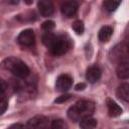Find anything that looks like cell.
Returning <instances> with one entry per match:
<instances>
[{
	"mask_svg": "<svg viewBox=\"0 0 129 129\" xmlns=\"http://www.w3.org/2000/svg\"><path fill=\"white\" fill-rule=\"evenodd\" d=\"M95 111V104L89 100L78 101L74 106L70 107L68 110V117L74 121H81L84 118L91 117Z\"/></svg>",
	"mask_w": 129,
	"mask_h": 129,
	"instance_id": "6da1fadb",
	"label": "cell"
},
{
	"mask_svg": "<svg viewBox=\"0 0 129 129\" xmlns=\"http://www.w3.org/2000/svg\"><path fill=\"white\" fill-rule=\"evenodd\" d=\"M1 66L5 70L10 71L15 77H17L19 79H26L30 73L27 64L25 62H23L21 59L16 58L14 56L5 58Z\"/></svg>",
	"mask_w": 129,
	"mask_h": 129,
	"instance_id": "7a4b0ae2",
	"label": "cell"
},
{
	"mask_svg": "<svg viewBox=\"0 0 129 129\" xmlns=\"http://www.w3.org/2000/svg\"><path fill=\"white\" fill-rule=\"evenodd\" d=\"M70 40L63 35H56L53 42L49 45V50L53 55H62L70 49Z\"/></svg>",
	"mask_w": 129,
	"mask_h": 129,
	"instance_id": "3957f363",
	"label": "cell"
},
{
	"mask_svg": "<svg viewBox=\"0 0 129 129\" xmlns=\"http://www.w3.org/2000/svg\"><path fill=\"white\" fill-rule=\"evenodd\" d=\"M50 121L46 116L37 115L29 119L26 123V129H50Z\"/></svg>",
	"mask_w": 129,
	"mask_h": 129,
	"instance_id": "277c9868",
	"label": "cell"
},
{
	"mask_svg": "<svg viewBox=\"0 0 129 129\" xmlns=\"http://www.w3.org/2000/svg\"><path fill=\"white\" fill-rule=\"evenodd\" d=\"M17 41L22 46H32L35 42V35L32 29H24L21 31L17 37Z\"/></svg>",
	"mask_w": 129,
	"mask_h": 129,
	"instance_id": "5b68a950",
	"label": "cell"
},
{
	"mask_svg": "<svg viewBox=\"0 0 129 129\" xmlns=\"http://www.w3.org/2000/svg\"><path fill=\"white\" fill-rule=\"evenodd\" d=\"M78 8H79V4L77 1H66L64 3H62L60 7V11L63 16L71 18L77 14Z\"/></svg>",
	"mask_w": 129,
	"mask_h": 129,
	"instance_id": "8992f818",
	"label": "cell"
},
{
	"mask_svg": "<svg viewBox=\"0 0 129 129\" xmlns=\"http://www.w3.org/2000/svg\"><path fill=\"white\" fill-rule=\"evenodd\" d=\"M73 86V79L69 75H60L56 79L55 87L56 90L59 92H67L69 91Z\"/></svg>",
	"mask_w": 129,
	"mask_h": 129,
	"instance_id": "52a82bcc",
	"label": "cell"
},
{
	"mask_svg": "<svg viewBox=\"0 0 129 129\" xmlns=\"http://www.w3.org/2000/svg\"><path fill=\"white\" fill-rule=\"evenodd\" d=\"M37 7L39 10V13L43 17H48L52 15L54 11V6L51 1L48 0H40L37 2Z\"/></svg>",
	"mask_w": 129,
	"mask_h": 129,
	"instance_id": "ba28073f",
	"label": "cell"
},
{
	"mask_svg": "<svg viewBox=\"0 0 129 129\" xmlns=\"http://www.w3.org/2000/svg\"><path fill=\"white\" fill-rule=\"evenodd\" d=\"M102 75V71L98 66H91L86 73V79L89 83L94 84L96 82H98L101 78Z\"/></svg>",
	"mask_w": 129,
	"mask_h": 129,
	"instance_id": "9c48e42d",
	"label": "cell"
},
{
	"mask_svg": "<svg viewBox=\"0 0 129 129\" xmlns=\"http://www.w3.org/2000/svg\"><path fill=\"white\" fill-rule=\"evenodd\" d=\"M106 104H107L109 115L111 117H118V116H120L122 114V112H123L122 111V108L115 101H113L112 99H107Z\"/></svg>",
	"mask_w": 129,
	"mask_h": 129,
	"instance_id": "30bf717a",
	"label": "cell"
},
{
	"mask_svg": "<svg viewBox=\"0 0 129 129\" xmlns=\"http://www.w3.org/2000/svg\"><path fill=\"white\" fill-rule=\"evenodd\" d=\"M116 74H117V77L121 80H127L129 78V66H128V62L126 60L121 61L118 64L117 70H116Z\"/></svg>",
	"mask_w": 129,
	"mask_h": 129,
	"instance_id": "8fae6325",
	"label": "cell"
},
{
	"mask_svg": "<svg viewBox=\"0 0 129 129\" xmlns=\"http://www.w3.org/2000/svg\"><path fill=\"white\" fill-rule=\"evenodd\" d=\"M116 94L119 99L123 100L124 102H128L129 101V85L127 83L121 84L118 87Z\"/></svg>",
	"mask_w": 129,
	"mask_h": 129,
	"instance_id": "7c38bea8",
	"label": "cell"
},
{
	"mask_svg": "<svg viewBox=\"0 0 129 129\" xmlns=\"http://www.w3.org/2000/svg\"><path fill=\"white\" fill-rule=\"evenodd\" d=\"M113 34V29L111 26H103L100 30H99V33H98V37H99V40L102 41V42H107L111 36Z\"/></svg>",
	"mask_w": 129,
	"mask_h": 129,
	"instance_id": "4fadbf2b",
	"label": "cell"
},
{
	"mask_svg": "<svg viewBox=\"0 0 129 129\" xmlns=\"http://www.w3.org/2000/svg\"><path fill=\"white\" fill-rule=\"evenodd\" d=\"M96 127H97V120L92 117H87L80 121L81 129H95Z\"/></svg>",
	"mask_w": 129,
	"mask_h": 129,
	"instance_id": "5bb4252c",
	"label": "cell"
},
{
	"mask_svg": "<svg viewBox=\"0 0 129 129\" xmlns=\"http://www.w3.org/2000/svg\"><path fill=\"white\" fill-rule=\"evenodd\" d=\"M50 129H69V126L62 119H55L50 123Z\"/></svg>",
	"mask_w": 129,
	"mask_h": 129,
	"instance_id": "9a60e30c",
	"label": "cell"
},
{
	"mask_svg": "<svg viewBox=\"0 0 129 129\" xmlns=\"http://www.w3.org/2000/svg\"><path fill=\"white\" fill-rule=\"evenodd\" d=\"M120 1H115V0H107V1H105L104 2V6H105V8L109 11V12H113V11H115L117 8H118V6L120 5Z\"/></svg>",
	"mask_w": 129,
	"mask_h": 129,
	"instance_id": "2e32d148",
	"label": "cell"
},
{
	"mask_svg": "<svg viewBox=\"0 0 129 129\" xmlns=\"http://www.w3.org/2000/svg\"><path fill=\"white\" fill-rule=\"evenodd\" d=\"M72 28L74 29V31L77 33V34H83L84 33V30H85V25H84V22L82 20H76L73 25H72Z\"/></svg>",
	"mask_w": 129,
	"mask_h": 129,
	"instance_id": "e0dca14e",
	"label": "cell"
},
{
	"mask_svg": "<svg viewBox=\"0 0 129 129\" xmlns=\"http://www.w3.org/2000/svg\"><path fill=\"white\" fill-rule=\"evenodd\" d=\"M55 36H56V35L53 34V33H51V32H45V33L42 35V42H43L47 47H49V45L53 42Z\"/></svg>",
	"mask_w": 129,
	"mask_h": 129,
	"instance_id": "ac0fdd59",
	"label": "cell"
},
{
	"mask_svg": "<svg viewBox=\"0 0 129 129\" xmlns=\"http://www.w3.org/2000/svg\"><path fill=\"white\" fill-rule=\"evenodd\" d=\"M54 27H55V25L52 20H47V21L43 22V24H42V29L45 32H51L54 29Z\"/></svg>",
	"mask_w": 129,
	"mask_h": 129,
	"instance_id": "d6986e66",
	"label": "cell"
},
{
	"mask_svg": "<svg viewBox=\"0 0 129 129\" xmlns=\"http://www.w3.org/2000/svg\"><path fill=\"white\" fill-rule=\"evenodd\" d=\"M71 95L70 94H64V95H61L59 97H57L55 100H54V103H63V102H67L68 100L71 99Z\"/></svg>",
	"mask_w": 129,
	"mask_h": 129,
	"instance_id": "ffe728a7",
	"label": "cell"
},
{
	"mask_svg": "<svg viewBox=\"0 0 129 129\" xmlns=\"http://www.w3.org/2000/svg\"><path fill=\"white\" fill-rule=\"evenodd\" d=\"M5 90H6V84L4 81L0 80V101H3V99H4Z\"/></svg>",
	"mask_w": 129,
	"mask_h": 129,
	"instance_id": "44dd1931",
	"label": "cell"
},
{
	"mask_svg": "<svg viewBox=\"0 0 129 129\" xmlns=\"http://www.w3.org/2000/svg\"><path fill=\"white\" fill-rule=\"evenodd\" d=\"M8 108V104L6 101H0V115H2Z\"/></svg>",
	"mask_w": 129,
	"mask_h": 129,
	"instance_id": "7402d4cb",
	"label": "cell"
},
{
	"mask_svg": "<svg viewBox=\"0 0 129 129\" xmlns=\"http://www.w3.org/2000/svg\"><path fill=\"white\" fill-rule=\"evenodd\" d=\"M8 129H24V126H23L22 124L17 123V124H13V125L10 126Z\"/></svg>",
	"mask_w": 129,
	"mask_h": 129,
	"instance_id": "603a6c76",
	"label": "cell"
},
{
	"mask_svg": "<svg viewBox=\"0 0 129 129\" xmlns=\"http://www.w3.org/2000/svg\"><path fill=\"white\" fill-rule=\"evenodd\" d=\"M85 88H86V85H85L84 83H80V84L76 85V87H75V89L78 90V91H80V90H84Z\"/></svg>",
	"mask_w": 129,
	"mask_h": 129,
	"instance_id": "cb8c5ba5",
	"label": "cell"
}]
</instances>
